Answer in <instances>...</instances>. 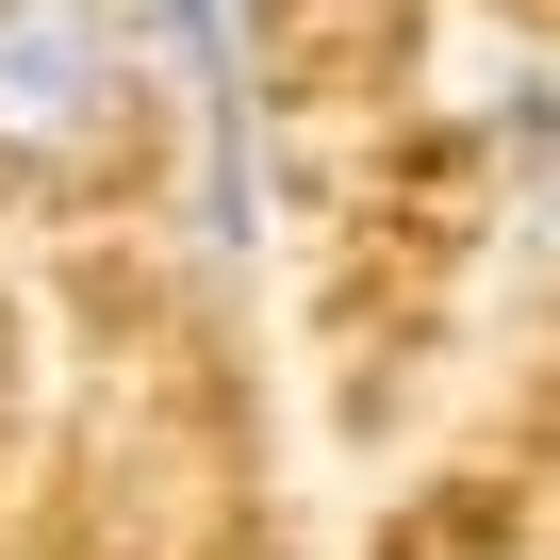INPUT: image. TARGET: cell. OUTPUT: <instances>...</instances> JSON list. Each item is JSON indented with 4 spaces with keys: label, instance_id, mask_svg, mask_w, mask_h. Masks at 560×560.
<instances>
[{
    "label": "cell",
    "instance_id": "6da1fadb",
    "mask_svg": "<svg viewBox=\"0 0 560 560\" xmlns=\"http://www.w3.org/2000/svg\"><path fill=\"white\" fill-rule=\"evenodd\" d=\"M132 18L116 0H0V165H83L132 132Z\"/></svg>",
    "mask_w": 560,
    "mask_h": 560
}]
</instances>
